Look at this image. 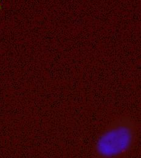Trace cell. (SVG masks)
I'll return each mask as SVG.
<instances>
[{
  "instance_id": "cell-1",
  "label": "cell",
  "mask_w": 141,
  "mask_h": 158,
  "mask_svg": "<svg viewBox=\"0 0 141 158\" xmlns=\"http://www.w3.org/2000/svg\"><path fill=\"white\" fill-rule=\"evenodd\" d=\"M137 138V126L128 116L112 121L103 129L94 145L98 158H123L130 153Z\"/></svg>"
}]
</instances>
